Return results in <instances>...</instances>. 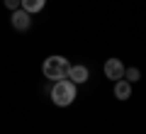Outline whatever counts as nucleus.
I'll use <instances>...</instances> for the list:
<instances>
[{
  "mask_svg": "<svg viewBox=\"0 0 146 134\" xmlns=\"http://www.w3.org/2000/svg\"><path fill=\"white\" fill-rule=\"evenodd\" d=\"M51 100H54V105H58V107H68V105L76 100V83H71L68 78L54 81Z\"/></svg>",
  "mask_w": 146,
  "mask_h": 134,
  "instance_id": "1",
  "label": "nucleus"
},
{
  "mask_svg": "<svg viewBox=\"0 0 146 134\" xmlns=\"http://www.w3.org/2000/svg\"><path fill=\"white\" fill-rule=\"evenodd\" d=\"M68 68H71V63L63 56H49V59H44V63H42V71H44V76H46L49 81H61V78H66Z\"/></svg>",
  "mask_w": 146,
  "mask_h": 134,
  "instance_id": "2",
  "label": "nucleus"
},
{
  "mask_svg": "<svg viewBox=\"0 0 146 134\" xmlns=\"http://www.w3.org/2000/svg\"><path fill=\"white\" fill-rule=\"evenodd\" d=\"M10 22H12V27H15L17 32H27L32 27V15L27 10H22V7H17V10H12Z\"/></svg>",
  "mask_w": 146,
  "mask_h": 134,
  "instance_id": "3",
  "label": "nucleus"
},
{
  "mask_svg": "<svg viewBox=\"0 0 146 134\" xmlns=\"http://www.w3.org/2000/svg\"><path fill=\"white\" fill-rule=\"evenodd\" d=\"M105 76H107L110 81L124 78V63H122L119 59H107V61H105Z\"/></svg>",
  "mask_w": 146,
  "mask_h": 134,
  "instance_id": "4",
  "label": "nucleus"
},
{
  "mask_svg": "<svg viewBox=\"0 0 146 134\" xmlns=\"http://www.w3.org/2000/svg\"><path fill=\"white\" fill-rule=\"evenodd\" d=\"M88 76H90V73H88V68H85V66H71L66 78H68L71 83L78 85V83H85V81H88Z\"/></svg>",
  "mask_w": 146,
  "mask_h": 134,
  "instance_id": "5",
  "label": "nucleus"
},
{
  "mask_svg": "<svg viewBox=\"0 0 146 134\" xmlns=\"http://www.w3.org/2000/svg\"><path fill=\"white\" fill-rule=\"evenodd\" d=\"M115 98L117 100H129L131 98V83L129 81H124V78L115 81Z\"/></svg>",
  "mask_w": 146,
  "mask_h": 134,
  "instance_id": "6",
  "label": "nucleus"
},
{
  "mask_svg": "<svg viewBox=\"0 0 146 134\" xmlns=\"http://www.w3.org/2000/svg\"><path fill=\"white\" fill-rule=\"evenodd\" d=\"M44 5H46V0H22V10H27L29 15H34V12H42Z\"/></svg>",
  "mask_w": 146,
  "mask_h": 134,
  "instance_id": "7",
  "label": "nucleus"
},
{
  "mask_svg": "<svg viewBox=\"0 0 146 134\" xmlns=\"http://www.w3.org/2000/svg\"><path fill=\"white\" fill-rule=\"evenodd\" d=\"M141 78V73H139V68H124V81H129V83H136Z\"/></svg>",
  "mask_w": 146,
  "mask_h": 134,
  "instance_id": "8",
  "label": "nucleus"
},
{
  "mask_svg": "<svg viewBox=\"0 0 146 134\" xmlns=\"http://www.w3.org/2000/svg\"><path fill=\"white\" fill-rule=\"evenodd\" d=\"M20 5H22V0H5V7H10V10H17Z\"/></svg>",
  "mask_w": 146,
  "mask_h": 134,
  "instance_id": "9",
  "label": "nucleus"
}]
</instances>
